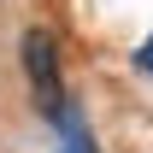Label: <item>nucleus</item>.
I'll return each instance as SVG.
<instances>
[{"mask_svg":"<svg viewBox=\"0 0 153 153\" xmlns=\"http://www.w3.org/2000/svg\"><path fill=\"white\" fill-rule=\"evenodd\" d=\"M53 124H59V135H65V141H59V153H100L94 135H88V124H82V112H76L71 100L53 112Z\"/></svg>","mask_w":153,"mask_h":153,"instance_id":"f03ea898","label":"nucleus"},{"mask_svg":"<svg viewBox=\"0 0 153 153\" xmlns=\"http://www.w3.org/2000/svg\"><path fill=\"white\" fill-rule=\"evenodd\" d=\"M135 65H141V71H147V76H153V36H147V41H141V47H135Z\"/></svg>","mask_w":153,"mask_h":153,"instance_id":"7ed1b4c3","label":"nucleus"},{"mask_svg":"<svg viewBox=\"0 0 153 153\" xmlns=\"http://www.w3.org/2000/svg\"><path fill=\"white\" fill-rule=\"evenodd\" d=\"M24 71L36 82L41 112L53 118L59 106H65V88H59V36L53 30H24Z\"/></svg>","mask_w":153,"mask_h":153,"instance_id":"f257e3e1","label":"nucleus"}]
</instances>
